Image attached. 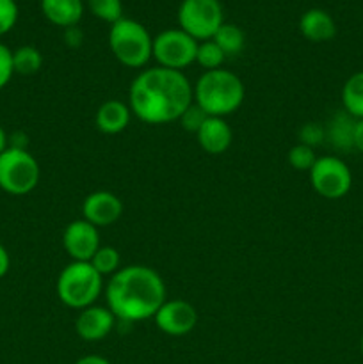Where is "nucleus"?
Returning a JSON list of instances; mask_svg holds the SVG:
<instances>
[{
    "label": "nucleus",
    "instance_id": "9d476101",
    "mask_svg": "<svg viewBox=\"0 0 363 364\" xmlns=\"http://www.w3.org/2000/svg\"><path fill=\"white\" fill-rule=\"evenodd\" d=\"M153 320L167 336H185L198 323V311L191 302L182 299H166Z\"/></svg>",
    "mask_w": 363,
    "mask_h": 364
},
{
    "label": "nucleus",
    "instance_id": "f704fd0d",
    "mask_svg": "<svg viewBox=\"0 0 363 364\" xmlns=\"http://www.w3.org/2000/svg\"><path fill=\"white\" fill-rule=\"evenodd\" d=\"M359 350H362V355H363V334H362V340H359Z\"/></svg>",
    "mask_w": 363,
    "mask_h": 364
},
{
    "label": "nucleus",
    "instance_id": "7ed1b4c3",
    "mask_svg": "<svg viewBox=\"0 0 363 364\" xmlns=\"http://www.w3.org/2000/svg\"><path fill=\"white\" fill-rule=\"evenodd\" d=\"M246 96V89L238 75L233 71H205L192 85V100L210 117H226L238 110Z\"/></svg>",
    "mask_w": 363,
    "mask_h": 364
},
{
    "label": "nucleus",
    "instance_id": "f3484780",
    "mask_svg": "<svg viewBox=\"0 0 363 364\" xmlns=\"http://www.w3.org/2000/svg\"><path fill=\"white\" fill-rule=\"evenodd\" d=\"M41 11L50 23L70 28L78 25L84 14L82 0H41Z\"/></svg>",
    "mask_w": 363,
    "mask_h": 364
},
{
    "label": "nucleus",
    "instance_id": "aec40b11",
    "mask_svg": "<svg viewBox=\"0 0 363 364\" xmlns=\"http://www.w3.org/2000/svg\"><path fill=\"white\" fill-rule=\"evenodd\" d=\"M212 39L219 45V48L223 50L226 57L241 53L246 45V36L244 32H242V28H238L237 25L233 23H226V21L217 28V32L214 34Z\"/></svg>",
    "mask_w": 363,
    "mask_h": 364
},
{
    "label": "nucleus",
    "instance_id": "c85d7f7f",
    "mask_svg": "<svg viewBox=\"0 0 363 364\" xmlns=\"http://www.w3.org/2000/svg\"><path fill=\"white\" fill-rule=\"evenodd\" d=\"M14 75L13 52L0 43V89L6 87Z\"/></svg>",
    "mask_w": 363,
    "mask_h": 364
},
{
    "label": "nucleus",
    "instance_id": "c756f323",
    "mask_svg": "<svg viewBox=\"0 0 363 364\" xmlns=\"http://www.w3.org/2000/svg\"><path fill=\"white\" fill-rule=\"evenodd\" d=\"M82 39H84V36H82V32L78 31V25H75V27H70V28H64V41H66V45L71 46V48H77V46L82 43Z\"/></svg>",
    "mask_w": 363,
    "mask_h": 364
},
{
    "label": "nucleus",
    "instance_id": "cd10ccee",
    "mask_svg": "<svg viewBox=\"0 0 363 364\" xmlns=\"http://www.w3.org/2000/svg\"><path fill=\"white\" fill-rule=\"evenodd\" d=\"M18 6L14 0H0V36L7 34L16 25Z\"/></svg>",
    "mask_w": 363,
    "mask_h": 364
},
{
    "label": "nucleus",
    "instance_id": "39448f33",
    "mask_svg": "<svg viewBox=\"0 0 363 364\" xmlns=\"http://www.w3.org/2000/svg\"><path fill=\"white\" fill-rule=\"evenodd\" d=\"M109 46L123 66L144 68L153 57V38L148 28L132 18H121L110 25Z\"/></svg>",
    "mask_w": 363,
    "mask_h": 364
},
{
    "label": "nucleus",
    "instance_id": "393cba45",
    "mask_svg": "<svg viewBox=\"0 0 363 364\" xmlns=\"http://www.w3.org/2000/svg\"><path fill=\"white\" fill-rule=\"evenodd\" d=\"M287 160H288V166H290L292 169L308 171L310 173V169H312L313 164H315L317 160L315 149L299 142V144L292 146V148L288 149Z\"/></svg>",
    "mask_w": 363,
    "mask_h": 364
},
{
    "label": "nucleus",
    "instance_id": "bb28decb",
    "mask_svg": "<svg viewBox=\"0 0 363 364\" xmlns=\"http://www.w3.org/2000/svg\"><path fill=\"white\" fill-rule=\"evenodd\" d=\"M299 139H301V144L315 148V146H319L326 139V128L319 123H313V121L312 123H306L299 130Z\"/></svg>",
    "mask_w": 363,
    "mask_h": 364
},
{
    "label": "nucleus",
    "instance_id": "72a5a7b5",
    "mask_svg": "<svg viewBox=\"0 0 363 364\" xmlns=\"http://www.w3.org/2000/svg\"><path fill=\"white\" fill-rule=\"evenodd\" d=\"M7 148H9V137H7L6 130H4V128L0 127V153L6 151Z\"/></svg>",
    "mask_w": 363,
    "mask_h": 364
},
{
    "label": "nucleus",
    "instance_id": "6e6552de",
    "mask_svg": "<svg viewBox=\"0 0 363 364\" xmlns=\"http://www.w3.org/2000/svg\"><path fill=\"white\" fill-rule=\"evenodd\" d=\"M310 183L324 199H342L352 187V174L347 164L338 156H320L310 169Z\"/></svg>",
    "mask_w": 363,
    "mask_h": 364
},
{
    "label": "nucleus",
    "instance_id": "a878e982",
    "mask_svg": "<svg viewBox=\"0 0 363 364\" xmlns=\"http://www.w3.org/2000/svg\"><path fill=\"white\" fill-rule=\"evenodd\" d=\"M206 117L209 116L205 114V110L192 102L191 105L185 109V112L182 114V117L178 121H180V124L184 127V130L191 132V134H198V130L203 127V123L206 121Z\"/></svg>",
    "mask_w": 363,
    "mask_h": 364
},
{
    "label": "nucleus",
    "instance_id": "dca6fc26",
    "mask_svg": "<svg viewBox=\"0 0 363 364\" xmlns=\"http://www.w3.org/2000/svg\"><path fill=\"white\" fill-rule=\"evenodd\" d=\"M130 117L132 110L128 103L121 102V100H107L96 110L95 123L102 134L116 135L128 127Z\"/></svg>",
    "mask_w": 363,
    "mask_h": 364
},
{
    "label": "nucleus",
    "instance_id": "ddd939ff",
    "mask_svg": "<svg viewBox=\"0 0 363 364\" xmlns=\"http://www.w3.org/2000/svg\"><path fill=\"white\" fill-rule=\"evenodd\" d=\"M116 323V316L112 315L109 308L103 306H89V308L82 309L78 313L77 320H75V331L80 340L89 341H102L110 334Z\"/></svg>",
    "mask_w": 363,
    "mask_h": 364
},
{
    "label": "nucleus",
    "instance_id": "5701e85b",
    "mask_svg": "<svg viewBox=\"0 0 363 364\" xmlns=\"http://www.w3.org/2000/svg\"><path fill=\"white\" fill-rule=\"evenodd\" d=\"M89 263L95 267L100 276H114L121 269L120 251L114 247H109V245H105V247L100 245V249L95 252V256H93Z\"/></svg>",
    "mask_w": 363,
    "mask_h": 364
},
{
    "label": "nucleus",
    "instance_id": "b1692460",
    "mask_svg": "<svg viewBox=\"0 0 363 364\" xmlns=\"http://www.w3.org/2000/svg\"><path fill=\"white\" fill-rule=\"evenodd\" d=\"M88 7L93 16L107 23H116L123 18V2L121 0H88Z\"/></svg>",
    "mask_w": 363,
    "mask_h": 364
},
{
    "label": "nucleus",
    "instance_id": "1a4fd4ad",
    "mask_svg": "<svg viewBox=\"0 0 363 364\" xmlns=\"http://www.w3.org/2000/svg\"><path fill=\"white\" fill-rule=\"evenodd\" d=\"M198 41L182 28H167L153 38V59L159 66L182 71L196 63Z\"/></svg>",
    "mask_w": 363,
    "mask_h": 364
},
{
    "label": "nucleus",
    "instance_id": "f03ea898",
    "mask_svg": "<svg viewBox=\"0 0 363 364\" xmlns=\"http://www.w3.org/2000/svg\"><path fill=\"white\" fill-rule=\"evenodd\" d=\"M107 308L125 323L155 316L166 301V284L157 270L146 265L121 267L105 287Z\"/></svg>",
    "mask_w": 363,
    "mask_h": 364
},
{
    "label": "nucleus",
    "instance_id": "f257e3e1",
    "mask_svg": "<svg viewBox=\"0 0 363 364\" xmlns=\"http://www.w3.org/2000/svg\"><path fill=\"white\" fill-rule=\"evenodd\" d=\"M192 100V84L182 71L155 66L142 70L132 80L128 107L146 124L178 121Z\"/></svg>",
    "mask_w": 363,
    "mask_h": 364
},
{
    "label": "nucleus",
    "instance_id": "9b49d317",
    "mask_svg": "<svg viewBox=\"0 0 363 364\" xmlns=\"http://www.w3.org/2000/svg\"><path fill=\"white\" fill-rule=\"evenodd\" d=\"M63 247L73 262H91L100 249L98 228L84 219L71 220L64 228Z\"/></svg>",
    "mask_w": 363,
    "mask_h": 364
},
{
    "label": "nucleus",
    "instance_id": "473e14b6",
    "mask_svg": "<svg viewBox=\"0 0 363 364\" xmlns=\"http://www.w3.org/2000/svg\"><path fill=\"white\" fill-rule=\"evenodd\" d=\"M75 364H110V361L109 359L102 358V355L91 354V355H84V358L77 359V363Z\"/></svg>",
    "mask_w": 363,
    "mask_h": 364
},
{
    "label": "nucleus",
    "instance_id": "2f4dec72",
    "mask_svg": "<svg viewBox=\"0 0 363 364\" xmlns=\"http://www.w3.org/2000/svg\"><path fill=\"white\" fill-rule=\"evenodd\" d=\"M9 267H11L9 252H7V249L0 244V279L9 272Z\"/></svg>",
    "mask_w": 363,
    "mask_h": 364
},
{
    "label": "nucleus",
    "instance_id": "412c9836",
    "mask_svg": "<svg viewBox=\"0 0 363 364\" xmlns=\"http://www.w3.org/2000/svg\"><path fill=\"white\" fill-rule=\"evenodd\" d=\"M41 66H43V55L36 46L25 45L13 52L14 73L28 77V75L38 73V71L41 70Z\"/></svg>",
    "mask_w": 363,
    "mask_h": 364
},
{
    "label": "nucleus",
    "instance_id": "2eb2a0df",
    "mask_svg": "<svg viewBox=\"0 0 363 364\" xmlns=\"http://www.w3.org/2000/svg\"><path fill=\"white\" fill-rule=\"evenodd\" d=\"M299 31L302 38L312 43H326L337 36V23L333 16L324 9H308L299 20Z\"/></svg>",
    "mask_w": 363,
    "mask_h": 364
},
{
    "label": "nucleus",
    "instance_id": "7c9ffc66",
    "mask_svg": "<svg viewBox=\"0 0 363 364\" xmlns=\"http://www.w3.org/2000/svg\"><path fill=\"white\" fill-rule=\"evenodd\" d=\"M352 146H354L356 151L363 153V119H356L354 139H352Z\"/></svg>",
    "mask_w": 363,
    "mask_h": 364
},
{
    "label": "nucleus",
    "instance_id": "6ab92c4d",
    "mask_svg": "<svg viewBox=\"0 0 363 364\" xmlns=\"http://www.w3.org/2000/svg\"><path fill=\"white\" fill-rule=\"evenodd\" d=\"M342 105L354 119H363V70L356 71L342 87Z\"/></svg>",
    "mask_w": 363,
    "mask_h": 364
},
{
    "label": "nucleus",
    "instance_id": "4468645a",
    "mask_svg": "<svg viewBox=\"0 0 363 364\" xmlns=\"http://www.w3.org/2000/svg\"><path fill=\"white\" fill-rule=\"evenodd\" d=\"M199 146L209 155H223L233 141V132L224 117H206L203 127L196 134Z\"/></svg>",
    "mask_w": 363,
    "mask_h": 364
},
{
    "label": "nucleus",
    "instance_id": "f8f14e48",
    "mask_svg": "<svg viewBox=\"0 0 363 364\" xmlns=\"http://www.w3.org/2000/svg\"><path fill=\"white\" fill-rule=\"evenodd\" d=\"M123 213V203L109 191H96L85 196L82 203V219L96 228H105L116 223Z\"/></svg>",
    "mask_w": 363,
    "mask_h": 364
},
{
    "label": "nucleus",
    "instance_id": "423d86ee",
    "mask_svg": "<svg viewBox=\"0 0 363 364\" xmlns=\"http://www.w3.org/2000/svg\"><path fill=\"white\" fill-rule=\"evenodd\" d=\"M41 178L39 164L27 149L7 148L0 153V188L11 196L34 191Z\"/></svg>",
    "mask_w": 363,
    "mask_h": 364
},
{
    "label": "nucleus",
    "instance_id": "0eeeda50",
    "mask_svg": "<svg viewBox=\"0 0 363 364\" xmlns=\"http://www.w3.org/2000/svg\"><path fill=\"white\" fill-rule=\"evenodd\" d=\"M223 23L224 14L219 0H182L178 7V28L198 43L212 39Z\"/></svg>",
    "mask_w": 363,
    "mask_h": 364
},
{
    "label": "nucleus",
    "instance_id": "20e7f679",
    "mask_svg": "<svg viewBox=\"0 0 363 364\" xmlns=\"http://www.w3.org/2000/svg\"><path fill=\"white\" fill-rule=\"evenodd\" d=\"M57 297L71 309L89 308L103 291V276L89 262H71L57 277Z\"/></svg>",
    "mask_w": 363,
    "mask_h": 364
},
{
    "label": "nucleus",
    "instance_id": "4be33fe9",
    "mask_svg": "<svg viewBox=\"0 0 363 364\" xmlns=\"http://www.w3.org/2000/svg\"><path fill=\"white\" fill-rule=\"evenodd\" d=\"M224 59H226V55H224V52L219 48V45L214 39H206V41L198 43L196 63L201 68H205V71L219 70L223 66Z\"/></svg>",
    "mask_w": 363,
    "mask_h": 364
},
{
    "label": "nucleus",
    "instance_id": "a211bd4d",
    "mask_svg": "<svg viewBox=\"0 0 363 364\" xmlns=\"http://www.w3.org/2000/svg\"><path fill=\"white\" fill-rule=\"evenodd\" d=\"M354 124L356 119L352 116H349L345 110H340V112H337L331 117L330 124H327L326 128V137L330 139V142L333 144L335 149H340V151L354 149V146H352Z\"/></svg>",
    "mask_w": 363,
    "mask_h": 364
}]
</instances>
